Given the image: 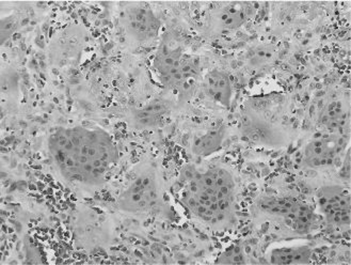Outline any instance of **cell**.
<instances>
[{
	"instance_id": "cell-3",
	"label": "cell",
	"mask_w": 351,
	"mask_h": 265,
	"mask_svg": "<svg viewBox=\"0 0 351 265\" xmlns=\"http://www.w3.org/2000/svg\"><path fill=\"white\" fill-rule=\"evenodd\" d=\"M154 69L161 84L180 97L193 94L203 78L200 58L173 36L161 40L155 54Z\"/></svg>"
},
{
	"instance_id": "cell-15",
	"label": "cell",
	"mask_w": 351,
	"mask_h": 265,
	"mask_svg": "<svg viewBox=\"0 0 351 265\" xmlns=\"http://www.w3.org/2000/svg\"><path fill=\"white\" fill-rule=\"evenodd\" d=\"M248 253L245 246L241 244H235L223 253H220L217 258L216 263L219 264H247L249 261Z\"/></svg>"
},
{
	"instance_id": "cell-11",
	"label": "cell",
	"mask_w": 351,
	"mask_h": 265,
	"mask_svg": "<svg viewBox=\"0 0 351 265\" xmlns=\"http://www.w3.org/2000/svg\"><path fill=\"white\" fill-rule=\"evenodd\" d=\"M204 97L217 106L230 109L233 100L234 86L229 73L213 69L203 76L200 82Z\"/></svg>"
},
{
	"instance_id": "cell-13",
	"label": "cell",
	"mask_w": 351,
	"mask_h": 265,
	"mask_svg": "<svg viewBox=\"0 0 351 265\" xmlns=\"http://www.w3.org/2000/svg\"><path fill=\"white\" fill-rule=\"evenodd\" d=\"M268 262L276 265L311 264L314 253L308 245L280 246L268 253Z\"/></svg>"
},
{
	"instance_id": "cell-12",
	"label": "cell",
	"mask_w": 351,
	"mask_h": 265,
	"mask_svg": "<svg viewBox=\"0 0 351 265\" xmlns=\"http://www.w3.org/2000/svg\"><path fill=\"white\" fill-rule=\"evenodd\" d=\"M226 136V126L222 122L197 128L191 140V152L197 157H206L219 151Z\"/></svg>"
},
{
	"instance_id": "cell-6",
	"label": "cell",
	"mask_w": 351,
	"mask_h": 265,
	"mask_svg": "<svg viewBox=\"0 0 351 265\" xmlns=\"http://www.w3.org/2000/svg\"><path fill=\"white\" fill-rule=\"evenodd\" d=\"M120 20L126 40L132 46L147 47L158 40L160 19L147 3H128Z\"/></svg>"
},
{
	"instance_id": "cell-4",
	"label": "cell",
	"mask_w": 351,
	"mask_h": 265,
	"mask_svg": "<svg viewBox=\"0 0 351 265\" xmlns=\"http://www.w3.org/2000/svg\"><path fill=\"white\" fill-rule=\"evenodd\" d=\"M117 207L121 212L140 218L164 213L166 193L158 169L152 164L137 167L119 194Z\"/></svg>"
},
{
	"instance_id": "cell-8",
	"label": "cell",
	"mask_w": 351,
	"mask_h": 265,
	"mask_svg": "<svg viewBox=\"0 0 351 265\" xmlns=\"http://www.w3.org/2000/svg\"><path fill=\"white\" fill-rule=\"evenodd\" d=\"M344 151V141L341 135L320 132L311 138L303 147V162L308 168L315 170L332 168L337 165L341 166L347 154Z\"/></svg>"
},
{
	"instance_id": "cell-2",
	"label": "cell",
	"mask_w": 351,
	"mask_h": 265,
	"mask_svg": "<svg viewBox=\"0 0 351 265\" xmlns=\"http://www.w3.org/2000/svg\"><path fill=\"white\" fill-rule=\"evenodd\" d=\"M180 183L178 199L197 222L212 229L226 228L233 222L239 186L226 167H191L182 174Z\"/></svg>"
},
{
	"instance_id": "cell-7",
	"label": "cell",
	"mask_w": 351,
	"mask_h": 265,
	"mask_svg": "<svg viewBox=\"0 0 351 265\" xmlns=\"http://www.w3.org/2000/svg\"><path fill=\"white\" fill-rule=\"evenodd\" d=\"M318 215L337 229L350 226V192L344 184L331 183L318 188L315 195Z\"/></svg>"
},
{
	"instance_id": "cell-14",
	"label": "cell",
	"mask_w": 351,
	"mask_h": 265,
	"mask_svg": "<svg viewBox=\"0 0 351 265\" xmlns=\"http://www.w3.org/2000/svg\"><path fill=\"white\" fill-rule=\"evenodd\" d=\"M348 117L344 108L341 106V104L333 103L324 111V116L322 118V122L328 132L337 134L341 135V132H344L345 126L348 122Z\"/></svg>"
},
{
	"instance_id": "cell-1",
	"label": "cell",
	"mask_w": 351,
	"mask_h": 265,
	"mask_svg": "<svg viewBox=\"0 0 351 265\" xmlns=\"http://www.w3.org/2000/svg\"><path fill=\"white\" fill-rule=\"evenodd\" d=\"M49 159L66 183L84 189L105 185L119 163L118 147L112 136L97 126H60L47 141Z\"/></svg>"
},
{
	"instance_id": "cell-5",
	"label": "cell",
	"mask_w": 351,
	"mask_h": 265,
	"mask_svg": "<svg viewBox=\"0 0 351 265\" xmlns=\"http://www.w3.org/2000/svg\"><path fill=\"white\" fill-rule=\"evenodd\" d=\"M256 207L266 220L296 235H306L319 228L318 213L306 201L296 196L263 197L256 203Z\"/></svg>"
},
{
	"instance_id": "cell-10",
	"label": "cell",
	"mask_w": 351,
	"mask_h": 265,
	"mask_svg": "<svg viewBox=\"0 0 351 265\" xmlns=\"http://www.w3.org/2000/svg\"><path fill=\"white\" fill-rule=\"evenodd\" d=\"M108 220L97 209L84 207L75 222V234L86 249H97L108 238Z\"/></svg>"
},
{
	"instance_id": "cell-9",
	"label": "cell",
	"mask_w": 351,
	"mask_h": 265,
	"mask_svg": "<svg viewBox=\"0 0 351 265\" xmlns=\"http://www.w3.org/2000/svg\"><path fill=\"white\" fill-rule=\"evenodd\" d=\"M252 9L249 3H215L206 16L207 27L214 34L235 32L250 20Z\"/></svg>"
}]
</instances>
